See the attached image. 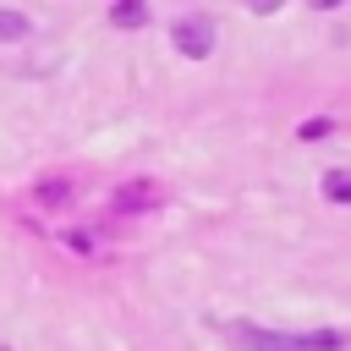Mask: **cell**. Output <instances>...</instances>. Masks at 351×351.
<instances>
[{"instance_id": "cell-1", "label": "cell", "mask_w": 351, "mask_h": 351, "mask_svg": "<svg viewBox=\"0 0 351 351\" xmlns=\"http://www.w3.org/2000/svg\"><path fill=\"white\" fill-rule=\"evenodd\" d=\"M176 49L181 55H192V60H203L208 49H214V22H203V16H186V22H176Z\"/></svg>"}, {"instance_id": "cell-2", "label": "cell", "mask_w": 351, "mask_h": 351, "mask_svg": "<svg viewBox=\"0 0 351 351\" xmlns=\"http://www.w3.org/2000/svg\"><path fill=\"white\" fill-rule=\"evenodd\" d=\"M143 16H148V5H143V0H115V11H110V22H115V27H143Z\"/></svg>"}, {"instance_id": "cell-3", "label": "cell", "mask_w": 351, "mask_h": 351, "mask_svg": "<svg viewBox=\"0 0 351 351\" xmlns=\"http://www.w3.org/2000/svg\"><path fill=\"white\" fill-rule=\"evenodd\" d=\"M302 346H307V351H340L346 335H340V329H313V335H302Z\"/></svg>"}, {"instance_id": "cell-4", "label": "cell", "mask_w": 351, "mask_h": 351, "mask_svg": "<svg viewBox=\"0 0 351 351\" xmlns=\"http://www.w3.org/2000/svg\"><path fill=\"white\" fill-rule=\"evenodd\" d=\"M324 197L351 203V170H329V176H324Z\"/></svg>"}, {"instance_id": "cell-5", "label": "cell", "mask_w": 351, "mask_h": 351, "mask_svg": "<svg viewBox=\"0 0 351 351\" xmlns=\"http://www.w3.org/2000/svg\"><path fill=\"white\" fill-rule=\"evenodd\" d=\"M22 33H27V22L16 11H0V38H22Z\"/></svg>"}, {"instance_id": "cell-6", "label": "cell", "mask_w": 351, "mask_h": 351, "mask_svg": "<svg viewBox=\"0 0 351 351\" xmlns=\"http://www.w3.org/2000/svg\"><path fill=\"white\" fill-rule=\"evenodd\" d=\"M274 5H280V0H252V11H274Z\"/></svg>"}, {"instance_id": "cell-7", "label": "cell", "mask_w": 351, "mask_h": 351, "mask_svg": "<svg viewBox=\"0 0 351 351\" xmlns=\"http://www.w3.org/2000/svg\"><path fill=\"white\" fill-rule=\"evenodd\" d=\"M313 5H318V11H329V5H340V0H313Z\"/></svg>"}]
</instances>
